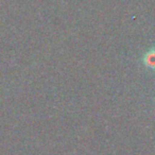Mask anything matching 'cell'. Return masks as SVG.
<instances>
[{
    "label": "cell",
    "mask_w": 155,
    "mask_h": 155,
    "mask_svg": "<svg viewBox=\"0 0 155 155\" xmlns=\"http://www.w3.org/2000/svg\"><path fill=\"white\" fill-rule=\"evenodd\" d=\"M144 64L147 67L155 69V50L148 52L144 56Z\"/></svg>",
    "instance_id": "obj_1"
}]
</instances>
